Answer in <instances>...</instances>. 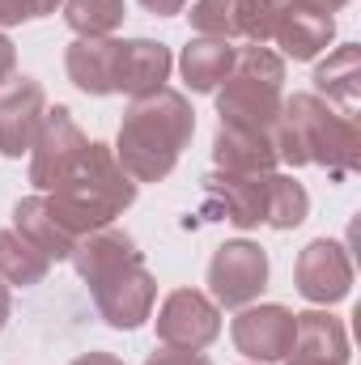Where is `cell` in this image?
<instances>
[{"label":"cell","mask_w":361,"mask_h":365,"mask_svg":"<svg viewBox=\"0 0 361 365\" xmlns=\"http://www.w3.org/2000/svg\"><path fill=\"white\" fill-rule=\"evenodd\" d=\"M238 77H251V81H264V86H285V60L264 47V43H247V47H234V68Z\"/></svg>","instance_id":"cell-26"},{"label":"cell","mask_w":361,"mask_h":365,"mask_svg":"<svg viewBox=\"0 0 361 365\" xmlns=\"http://www.w3.org/2000/svg\"><path fill=\"white\" fill-rule=\"evenodd\" d=\"M123 0H64V21L77 38H106L123 26Z\"/></svg>","instance_id":"cell-24"},{"label":"cell","mask_w":361,"mask_h":365,"mask_svg":"<svg viewBox=\"0 0 361 365\" xmlns=\"http://www.w3.org/2000/svg\"><path fill=\"white\" fill-rule=\"evenodd\" d=\"M73 365H123V361H119L115 353H81Z\"/></svg>","instance_id":"cell-32"},{"label":"cell","mask_w":361,"mask_h":365,"mask_svg":"<svg viewBox=\"0 0 361 365\" xmlns=\"http://www.w3.org/2000/svg\"><path fill=\"white\" fill-rule=\"evenodd\" d=\"M86 149H90V136L77 128L73 110L68 106H47L43 128H39V136L30 145V182L43 195L56 191L60 182L77 170V162L86 158Z\"/></svg>","instance_id":"cell-4"},{"label":"cell","mask_w":361,"mask_h":365,"mask_svg":"<svg viewBox=\"0 0 361 365\" xmlns=\"http://www.w3.org/2000/svg\"><path fill=\"white\" fill-rule=\"evenodd\" d=\"M293 280H298V293L310 302V306H336L349 297L353 289V259L345 251V242L336 238H315L302 247L298 264H293Z\"/></svg>","instance_id":"cell-7"},{"label":"cell","mask_w":361,"mask_h":365,"mask_svg":"<svg viewBox=\"0 0 361 365\" xmlns=\"http://www.w3.org/2000/svg\"><path fill=\"white\" fill-rule=\"evenodd\" d=\"M289 365H349V361H298V357H285Z\"/></svg>","instance_id":"cell-36"},{"label":"cell","mask_w":361,"mask_h":365,"mask_svg":"<svg viewBox=\"0 0 361 365\" xmlns=\"http://www.w3.org/2000/svg\"><path fill=\"white\" fill-rule=\"evenodd\" d=\"M191 30L204 38H238V0H195L191 4Z\"/></svg>","instance_id":"cell-25"},{"label":"cell","mask_w":361,"mask_h":365,"mask_svg":"<svg viewBox=\"0 0 361 365\" xmlns=\"http://www.w3.org/2000/svg\"><path fill=\"white\" fill-rule=\"evenodd\" d=\"M145 365H213V361L204 353H195V349H171V344H162L158 353H149Z\"/></svg>","instance_id":"cell-28"},{"label":"cell","mask_w":361,"mask_h":365,"mask_svg":"<svg viewBox=\"0 0 361 365\" xmlns=\"http://www.w3.org/2000/svg\"><path fill=\"white\" fill-rule=\"evenodd\" d=\"M268 289V251L247 242V238H234V242H221L208 259V293L217 306H230V310H243L251 306L260 293Z\"/></svg>","instance_id":"cell-5"},{"label":"cell","mask_w":361,"mask_h":365,"mask_svg":"<svg viewBox=\"0 0 361 365\" xmlns=\"http://www.w3.org/2000/svg\"><path fill=\"white\" fill-rule=\"evenodd\" d=\"M306 4H315V9H323V13H340L349 0H306Z\"/></svg>","instance_id":"cell-35"},{"label":"cell","mask_w":361,"mask_h":365,"mask_svg":"<svg viewBox=\"0 0 361 365\" xmlns=\"http://www.w3.org/2000/svg\"><path fill=\"white\" fill-rule=\"evenodd\" d=\"M272 38L285 51L280 60H319L327 51V43L336 38V17L306 0H285V13H280Z\"/></svg>","instance_id":"cell-13"},{"label":"cell","mask_w":361,"mask_h":365,"mask_svg":"<svg viewBox=\"0 0 361 365\" xmlns=\"http://www.w3.org/2000/svg\"><path fill=\"white\" fill-rule=\"evenodd\" d=\"M264 179L268 175H230L217 170L204 179L208 200L234 230H260L264 225Z\"/></svg>","instance_id":"cell-15"},{"label":"cell","mask_w":361,"mask_h":365,"mask_svg":"<svg viewBox=\"0 0 361 365\" xmlns=\"http://www.w3.org/2000/svg\"><path fill=\"white\" fill-rule=\"evenodd\" d=\"M158 340L171 349H195L204 353L221 336V306L200 289H175L158 306Z\"/></svg>","instance_id":"cell-6"},{"label":"cell","mask_w":361,"mask_h":365,"mask_svg":"<svg viewBox=\"0 0 361 365\" xmlns=\"http://www.w3.org/2000/svg\"><path fill=\"white\" fill-rule=\"evenodd\" d=\"M136 187H141V182H132V175L115 162V149L90 140V149H86V158L77 162V170L60 182L56 191H47V200H51L56 217L81 238V234H90V230L111 225L123 208H132Z\"/></svg>","instance_id":"cell-2"},{"label":"cell","mask_w":361,"mask_h":365,"mask_svg":"<svg viewBox=\"0 0 361 365\" xmlns=\"http://www.w3.org/2000/svg\"><path fill=\"white\" fill-rule=\"evenodd\" d=\"M280 13H285V0H238V38L268 43L276 34Z\"/></svg>","instance_id":"cell-27"},{"label":"cell","mask_w":361,"mask_h":365,"mask_svg":"<svg viewBox=\"0 0 361 365\" xmlns=\"http://www.w3.org/2000/svg\"><path fill=\"white\" fill-rule=\"evenodd\" d=\"M310 217V195L293 175H276L264 179V225L272 230H298Z\"/></svg>","instance_id":"cell-22"},{"label":"cell","mask_w":361,"mask_h":365,"mask_svg":"<svg viewBox=\"0 0 361 365\" xmlns=\"http://www.w3.org/2000/svg\"><path fill=\"white\" fill-rule=\"evenodd\" d=\"M315 93L323 102H336L345 115H357L361 102V47L345 43L336 51H327V60L315 68Z\"/></svg>","instance_id":"cell-21"},{"label":"cell","mask_w":361,"mask_h":365,"mask_svg":"<svg viewBox=\"0 0 361 365\" xmlns=\"http://www.w3.org/2000/svg\"><path fill=\"white\" fill-rule=\"evenodd\" d=\"M191 132H195V110L179 90L132 98L115 136V162L132 175V182H162L179 166Z\"/></svg>","instance_id":"cell-1"},{"label":"cell","mask_w":361,"mask_h":365,"mask_svg":"<svg viewBox=\"0 0 361 365\" xmlns=\"http://www.w3.org/2000/svg\"><path fill=\"white\" fill-rule=\"evenodd\" d=\"M43 115H47V93L34 77H13L9 86H0V153L4 158L30 153Z\"/></svg>","instance_id":"cell-10"},{"label":"cell","mask_w":361,"mask_h":365,"mask_svg":"<svg viewBox=\"0 0 361 365\" xmlns=\"http://www.w3.org/2000/svg\"><path fill=\"white\" fill-rule=\"evenodd\" d=\"M293 353L298 361H349V331L327 310H302L293 314Z\"/></svg>","instance_id":"cell-19"},{"label":"cell","mask_w":361,"mask_h":365,"mask_svg":"<svg viewBox=\"0 0 361 365\" xmlns=\"http://www.w3.org/2000/svg\"><path fill=\"white\" fill-rule=\"evenodd\" d=\"M21 21H34V4L30 0H0V30L21 26Z\"/></svg>","instance_id":"cell-29"},{"label":"cell","mask_w":361,"mask_h":365,"mask_svg":"<svg viewBox=\"0 0 361 365\" xmlns=\"http://www.w3.org/2000/svg\"><path fill=\"white\" fill-rule=\"evenodd\" d=\"M9 310H13V297H9V284L0 280V331H4V323H9Z\"/></svg>","instance_id":"cell-33"},{"label":"cell","mask_w":361,"mask_h":365,"mask_svg":"<svg viewBox=\"0 0 361 365\" xmlns=\"http://www.w3.org/2000/svg\"><path fill=\"white\" fill-rule=\"evenodd\" d=\"M280 86H264L251 77L230 73L217 86V115L225 128H251V132H272L280 119Z\"/></svg>","instance_id":"cell-11"},{"label":"cell","mask_w":361,"mask_h":365,"mask_svg":"<svg viewBox=\"0 0 361 365\" xmlns=\"http://www.w3.org/2000/svg\"><path fill=\"white\" fill-rule=\"evenodd\" d=\"M90 293H93V306H98V314H102L106 327H115V331H136V327L153 314L158 280H153V272H149L145 259H141V264H128L123 272L106 276L102 284H93Z\"/></svg>","instance_id":"cell-8"},{"label":"cell","mask_w":361,"mask_h":365,"mask_svg":"<svg viewBox=\"0 0 361 365\" xmlns=\"http://www.w3.org/2000/svg\"><path fill=\"white\" fill-rule=\"evenodd\" d=\"M13 73H17V47L0 34V86H9V81H13Z\"/></svg>","instance_id":"cell-30"},{"label":"cell","mask_w":361,"mask_h":365,"mask_svg":"<svg viewBox=\"0 0 361 365\" xmlns=\"http://www.w3.org/2000/svg\"><path fill=\"white\" fill-rule=\"evenodd\" d=\"M153 17H175V13H183L187 9V0H141Z\"/></svg>","instance_id":"cell-31"},{"label":"cell","mask_w":361,"mask_h":365,"mask_svg":"<svg viewBox=\"0 0 361 365\" xmlns=\"http://www.w3.org/2000/svg\"><path fill=\"white\" fill-rule=\"evenodd\" d=\"M47 268H51V259L34 242H26L17 230H0V280L4 284L30 289V284H39L47 276Z\"/></svg>","instance_id":"cell-23"},{"label":"cell","mask_w":361,"mask_h":365,"mask_svg":"<svg viewBox=\"0 0 361 365\" xmlns=\"http://www.w3.org/2000/svg\"><path fill=\"white\" fill-rule=\"evenodd\" d=\"M230 68H234V43H225V38L195 34L179 56L183 86L191 93H217V86L230 77Z\"/></svg>","instance_id":"cell-20"},{"label":"cell","mask_w":361,"mask_h":365,"mask_svg":"<svg viewBox=\"0 0 361 365\" xmlns=\"http://www.w3.org/2000/svg\"><path fill=\"white\" fill-rule=\"evenodd\" d=\"M175 68V56L166 43L153 38H119V60H115V93L128 98H149L166 90Z\"/></svg>","instance_id":"cell-12"},{"label":"cell","mask_w":361,"mask_h":365,"mask_svg":"<svg viewBox=\"0 0 361 365\" xmlns=\"http://www.w3.org/2000/svg\"><path fill=\"white\" fill-rule=\"evenodd\" d=\"M30 4H34V17H51L64 0H30Z\"/></svg>","instance_id":"cell-34"},{"label":"cell","mask_w":361,"mask_h":365,"mask_svg":"<svg viewBox=\"0 0 361 365\" xmlns=\"http://www.w3.org/2000/svg\"><path fill=\"white\" fill-rule=\"evenodd\" d=\"M115 60H119V38H73L64 51L68 81L90 98L115 93Z\"/></svg>","instance_id":"cell-17"},{"label":"cell","mask_w":361,"mask_h":365,"mask_svg":"<svg viewBox=\"0 0 361 365\" xmlns=\"http://www.w3.org/2000/svg\"><path fill=\"white\" fill-rule=\"evenodd\" d=\"M213 162H217V170H230V175H272L280 166L272 132L225 128V123L213 136Z\"/></svg>","instance_id":"cell-16"},{"label":"cell","mask_w":361,"mask_h":365,"mask_svg":"<svg viewBox=\"0 0 361 365\" xmlns=\"http://www.w3.org/2000/svg\"><path fill=\"white\" fill-rule=\"evenodd\" d=\"M73 268L77 276L86 280V284H102L106 276L123 272L128 264H141L145 255L136 251V242H132V234L128 230H115V225H102V230H90V234H81L77 238V247H73Z\"/></svg>","instance_id":"cell-14"},{"label":"cell","mask_w":361,"mask_h":365,"mask_svg":"<svg viewBox=\"0 0 361 365\" xmlns=\"http://www.w3.org/2000/svg\"><path fill=\"white\" fill-rule=\"evenodd\" d=\"M293 310L289 306H276V302H264V306H243L230 323V336H234V349L243 357L260 365H272V361H285L293 353Z\"/></svg>","instance_id":"cell-9"},{"label":"cell","mask_w":361,"mask_h":365,"mask_svg":"<svg viewBox=\"0 0 361 365\" xmlns=\"http://www.w3.org/2000/svg\"><path fill=\"white\" fill-rule=\"evenodd\" d=\"M13 230H17L26 242H34L47 259H68L73 247H77V234L56 217V208H51L47 195H26V200H17V204H13Z\"/></svg>","instance_id":"cell-18"},{"label":"cell","mask_w":361,"mask_h":365,"mask_svg":"<svg viewBox=\"0 0 361 365\" xmlns=\"http://www.w3.org/2000/svg\"><path fill=\"white\" fill-rule=\"evenodd\" d=\"M280 115L293 123L306 166H323L332 175H353L361 166V128L353 115L336 110L319 93H293L280 102Z\"/></svg>","instance_id":"cell-3"}]
</instances>
